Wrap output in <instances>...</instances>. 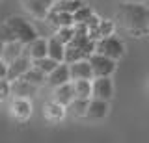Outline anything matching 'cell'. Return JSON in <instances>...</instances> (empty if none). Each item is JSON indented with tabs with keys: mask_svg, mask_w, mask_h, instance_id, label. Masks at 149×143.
I'll list each match as a JSON object with an SVG mask.
<instances>
[{
	"mask_svg": "<svg viewBox=\"0 0 149 143\" xmlns=\"http://www.w3.org/2000/svg\"><path fill=\"white\" fill-rule=\"evenodd\" d=\"M114 22L132 37L149 35V8L142 2H121L116 10Z\"/></svg>",
	"mask_w": 149,
	"mask_h": 143,
	"instance_id": "obj_1",
	"label": "cell"
},
{
	"mask_svg": "<svg viewBox=\"0 0 149 143\" xmlns=\"http://www.w3.org/2000/svg\"><path fill=\"white\" fill-rule=\"evenodd\" d=\"M95 54V41H91L88 35H74L71 39V43L65 47V54H63V63H74L80 59H88Z\"/></svg>",
	"mask_w": 149,
	"mask_h": 143,
	"instance_id": "obj_2",
	"label": "cell"
},
{
	"mask_svg": "<svg viewBox=\"0 0 149 143\" xmlns=\"http://www.w3.org/2000/svg\"><path fill=\"white\" fill-rule=\"evenodd\" d=\"M4 24H6L8 30L11 32L13 41H17V43H21V45H28V43H32L34 39L39 37V35H37V30L21 15L8 17V19L4 21Z\"/></svg>",
	"mask_w": 149,
	"mask_h": 143,
	"instance_id": "obj_3",
	"label": "cell"
},
{
	"mask_svg": "<svg viewBox=\"0 0 149 143\" xmlns=\"http://www.w3.org/2000/svg\"><path fill=\"white\" fill-rule=\"evenodd\" d=\"M95 54H101V56H104V58H110V59H114V61H118L125 54V45H123V41L119 37H116V35L102 37L99 41H95Z\"/></svg>",
	"mask_w": 149,
	"mask_h": 143,
	"instance_id": "obj_4",
	"label": "cell"
},
{
	"mask_svg": "<svg viewBox=\"0 0 149 143\" xmlns=\"http://www.w3.org/2000/svg\"><path fill=\"white\" fill-rule=\"evenodd\" d=\"M88 63H90L93 78H110L116 71L114 59L104 58V56H101V54H91V56L88 58Z\"/></svg>",
	"mask_w": 149,
	"mask_h": 143,
	"instance_id": "obj_5",
	"label": "cell"
},
{
	"mask_svg": "<svg viewBox=\"0 0 149 143\" xmlns=\"http://www.w3.org/2000/svg\"><path fill=\"white\" fill-rule=\"evenodd\" d=\"M114 97V82L112 78H91V99L110 102Z\"/></svg>",
	"mask_w": 149,
	"mask_h": 143,
	"instance_id": "obj_6",
	"label": "cell"
},
{
	"mask_svg": "<svg viewBox=\"0 0 149 143\" xmlns=\"http://www.w3.org/2000/svg\"><path fill=\"white\" fill-rule=\"evenodd\" d=\"M21 4H22V8H24L32 17L45 21L47 13H49V10L52 8V4H54V0H21Z\"/></svg>",
	"mask_w": 149,
	"mask_h": 143,
	"instance_id": "obj_7",
	"label": "cell"
},
{
	"mask_svg": "<svg viewBox=\"0 0 149 143\" xmlns=\"http://www.w3.org/2000/svg\"><path fill=\"white\" fill-rule=\"evenodd\" d=\"M32 67V59L26 58V56H19L17 59H13L11 63H8V75H6V80L8 82H15L19 80L28 69Z\"/></svg>",
	"mask_w": 149,
	"mask_h": 143,
	"instance_id": "obj_8",
	"label": "cell"
},
{
	"mask_svg": "<svg viewBox=\"0 0 149 143\" xmlns=\"http://www.w3.org/2000/svg\"><path fill=\"white\" fill-rule=\"evenodd\" d=\"M9 113H11L13 119H17L21 123L26 121L32 115V102L28 99H13L11 106H9Z\"/></svg>",
	"mask_w": 149,
	"mask_h": 143,
	"instance_id": "obj_9",
	"label": "cell"
},
{
	"mask_svg": "<svg viewBox=\"0 0 149 143\" xmlns=\"http://www.w3.org/2000/svg\"><path fill=\"white\" fill-rule=\"evenodd\" d=\"M106 115H108V102L97 100V99H90L84 119H88V121H101V119H104Z\"/></svg>",
	"mask_w": 149,
	"mask_h": 143,
	"instance_id": "obj_10",
	"label": "cell"
},
{
	"mask_svg": "<svg viewBox=\"0 0 149 143\" xmlns=\"http://www.w3.org/2000/svg\"><path fill=\"white\" fill-rule=\"evenodd\" d=\"M69 78H71V82H74V80H91L93 75H91L88 59H80V61L69 63Z\"/></svg>",
	"mask_w": 149,
	"mask_h": 143,
	"instance_id": "obj_11",
	"label": "cell"
},
{
	"mask_svg": "<svg viewBox=\"0 0 149 143\" xmlns=\"http://www.w3.org/2000/svg\"><path fill=\"white\" fill-rule=\"evenodd\" d=\"M22 56L30 58L32 61H34V59H41V58H45V56H47V39L37 37V39L32 41V43L24 45Z\"/></svg>",
	"mask_w": 149,
	"mask_h": 143,
	"instance_id": "obj_12",
	"label": "cell"
},
{
	"mask_svg": "<svg viewBox=\"0 0 149 143\" xmlns=\"http://www.w3.org/2000/svg\"><path fill=\"white\" fill-rule=\"evenodd\" d=\"M71 78H69V65L67 63H60L50 75H47V84L50 87H60L63 84H69Z\"/></svg>",
	"mask_w": 149,
	"mask_h": 143,
	"instance_id": "obj_13",
	"label": "cell"
},
{
	"mask_svg": "<svg viewBox=\"0 0 149 143\" xmlns=\"http://www.w3.org/2000/svg\"><path fill=\"white\" fill-rule=\"evenodd\" d=\"M36 91H37V87L24 82L22 78H19L15 82H9V93L15 99H28V97L36 95Z\"/></svg>",
	"mask_w": 149,
	"mask_h": 143,
	"instance_id": "obj_14",
	"label": "cell"
},
{
	"mask_svg": "<svg viewBox=\"0 0 149 143\" xmlns=\"http://www.w3.org/2000/svg\"><path fill=\"white\" fill-rule=\"evenodd\" d=\"M73 99H74V93H73V84H71V82H69V84L60 86V87H54V97H52V100H54L56 104L67 108V106L71 104Z\"/></svg>",
	"mask_w": 149,
	"mask_h": 143,
	"instance_id": "obj_15",
	"label": "cell"
},
{
	"mask_svg": "<svg viewBox=\"0 0 149 143\" xmlns=\"http://www.w3.org/2000/svg\"><path fill=\"white\" fill-rule=\"evenodd\" d=\"M65 108L63 106H60V104H56L54 100H50V102H47L43 106V115H45V119L47 121H50V123H58V121H62V119L65 117Z\"/></svg>",
	"mask_w": 149,
	"mask_h": 143,
	"instance_id": "obj_16",
	"label": "cell"
},
{
	"mask_svg": "<svg viewBox=\"0 0 149 143\" xmlns=\"http://www.w3.org/2000/svg\"><path fill=\"white\" fill-rule=\"evenodd\" d=\"M63 54H65V47L54 37V35L47 39V56L50 59H54V61H58V63H63Z\"/></svg>",
	"mask_w": 149,
	"mask_h": 143,
	"instance_id": "obj_17",
	"label": "cell"
},
{
	"mask_svg": "<svg viewBox=\"0 0 149 143\" xmlns=\"http://www.w3.org/2000/svg\"><path fill=\"white\" fill-rule=\"evenodd\" d=\"M22 50H24V45L17 43V41H11V43H6L4 45V52H2V58L6 63H11L13 59H17L19 56H22Z\"/></svg>",
	"mask_w": 149,
	"mask_h": 143,
	"instance_id": "obj_18",
	"label": "cell"
},
{
	"mask_svg": "<svg viewBox=\"0 0 149 143\" xmlns=\"http://www.w3.org/2000/svg\"><path fill=\"white\" fill-rule=\"evenodd\" d=\"M71 84L74 99H84V100L91 99V80H74Z\"/></svg>",
	"mask_w": 149,
	"mask_h": 143,
	"instance_id": "obj_19",
	"label": "cell"
},
{
	"mask_svg": "<svg viewBox=\"0 0 149 143\" xmlns=\"http://www.w3.org/2000/svg\"><path fill=\"white\" fill-rule=\"evenodd\" d=\"M88 102L90 100H84V99H73L71 104L65 108V112L69 115H73V117H78V119H84V115H86V108H88Z\"/></svg>",
	"mask_w": 149,
	"mask_h": 143,
	"instance_id": "obj_20",
	"label": "cell"
},
{
	"mask_svg": "<svg viewBox=\"0 0 149 143\" xmlns=\"http://www.w3.org/2000/svg\"><path fill=\"white\" fill-rule=\"evenodd\" d=\"M24 82H28V84H32V86H36V87H39V86H43V84H47V76L43 75L41 71H37V69H34V67H30L28 71L24 73V75L21 76Z\"/></svg>",
	"mask_w": 149,
	"mask_h": 143,
	"instance_id": "obj_21",
	"label": "cell"
},
{
	"mask_svg": "<svg viewBox=\"0 0 149 143\" xmlns=\"http://www.w3.org/2000/svg\"><path fill=\"white\" fill-rule=\"evenodd\" d=\"M58 65H60V63L54 61V59H50L49 56H45V58H41V59H34V61H32V67L37 69V71H41L45 76L50 75V73H52Z\"/></svg>",
	"mask_w": 149,
	"mask_h": 143,
	"instance_id": "obj_22",
	"label": "cell"
},
{
	"mask_svg": "<svg viewBox=\"0 0 149 143\" xmlns=\"http://www.w3.org/2000/svg\"><path fill=\"white\" fill-rule=\"evenodd\" d=\"M116 32V22L112 19H101L99 22V28H97V41L102 39V37H110L114 35Z\"/></svg>",
	"mask_w": 149,
	"mask_h": 143,
	"instance_id": "obj_23",
	"label": "cell"
},
{
	"mask_svg": "<svg viewBox=\"0 0 149 143\" xmlns=\"http://www.w3.org/2000/svg\"><path fill=\"white\" fill-rule=\"evenodd\" d=\"M91 15H93V10H91L90 6L84 4L80 10H77V11L73 13V24H86L88 19H90Z\"/></svg>",
	"mask_w": 149,
	"mask_h": 143,
	"instance_id": "obj_24",
	"label": "cell"
},
{
	"mask_svg": "<svg viewBox=\"0 0 149 143\" xmlns=\"http://www.w3.org/2000/svg\"><path fill=\"white\" fill-rule=\"evenodd\" d=\"M54 37L60 41V43L63 45V47H67L69 43H71V39L74 37V30L73 26H65V28H58L54 32Z\"/></svg>",
	"mask_w": 149,
	"mask_h": 143,
	"instance_id": "obj_25",
	"label": "cell"
},
{
	"mask_svg": "<svg viewBox=\"0 0 149 143\" xmlns=\"http://www.w3.org/2000/svg\"><path fill=\"white\" fill-rule=\"evenodd\" d=\"M9 95H11L9 93V82L8 80H0V102H4Z\"/></svg>",
	"mask_w": 149,
	"mask_h": 143,
	"instance_id": "obj_26",
	"label": "cell"
},
{
	"mask_svg": "<svg viewBox=\"0 0 149 143\" xmlns=\"http://www.w3.org/2000/svg\"><path fill=\"white\" fill-rule=\"evenodd\" d=\"M6 75H8V63L0 59V80H6Z\"/></svg>",
	"mask_w": 149,
	"mask_h": 143,
	"instance_id": "obj_27",
	"label": "cell"
},
{
	"mask_svg": "<svg viewBox=\"0 0 149 143\" xmlns=\"http://www.w3.org/2000/svg\"><path fill=\"white\" fill-rule=\"evenodd\" d=\"M4 45H6V43H4L2 37H0V58H2V52H4Z\"/></svg>",
	"mask_w": 149,
	"mask_h": 143,
	"instance_id": "obj_28",
	"label": "cell"
},
{
	"mask_svg": "<svg viewBox=\"0 0 149 143\" xmlns=\"http://www.w3.org/2000/svg\"><path fill=\"white\" fill-rule=\"evenodd\" d=\"M123 2H142V4H143L146 0H123Z\"/></svg>",
	"mask_w": 149,
	"mask_h": 143,
	"instance_id": "obj_29",
	"label": "cell"
},
{
	"mask_svg": "<svg viewBox=\"0 0 149 143\" xmlns=\"http://www.w3.org/2000/svg\"><path fill=\"white\" fill-rule=\"evenodd\" d=\"M54 2H71V0H54Z\"/></svg>",
	"mask_w": 149,
	"mask_h": 143,
	"instance_id": "obj_30",
	"label": "cell"
},
{
	"mask_svg": "<svg viewBox=\"0 0 149 143\" xmlns=\"http://www.w3.org/2000/svg\"><path fill=\"white\" fill-rule=\"evenodd\" d=\"M143 4H146V6H147V8H149V0H146V2H143Z\"/></svg>",
	"mask_w": 149,
	"mask_h": 143,
	"instance_id": "obj_31",
	"label": "cell"
}]
</instances>
